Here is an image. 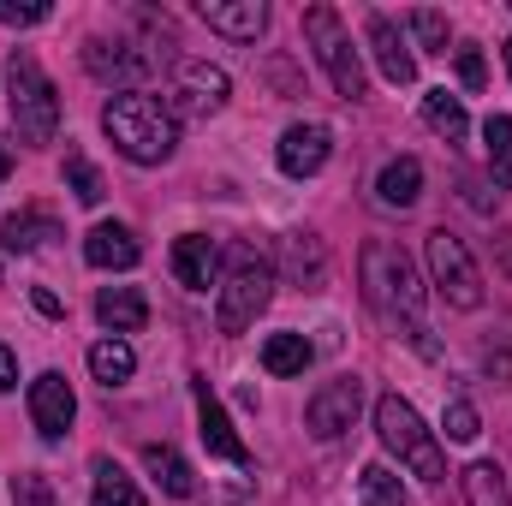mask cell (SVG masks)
<instances>
[{"label":"cell","mask_w":512,"mask_h":506,"mask_svg":"<svg viewBox=\"0 0 512 506\" xmlns=\"http://www.w3.org/2000/svg\"><path fill=\"white\" fill-rule=\"evenodd\" d=\"M102 131L114 137V149H120L126 161L161 167V161L173 155V143H179V114H173L167 102L143 96V90H126V96H114V102L102 108Z\"/></svg>","instance_id":"cell-1"},{"label":"cell","mask_w":512,"mask_h":506,"mask_svg":"<svg viewBox=\"0 0 512 506\" xmlns=\"http://www.w3.org/2000/svg\"><path fill=\"white\" fill-rule=\"evenodd\" d=\"M364 298L382 310L387 322H405V334L417 340V352H435L429 328H423V286H417V274H411V262H405L399 245H387V239L364 245Z\"/></svg>","instance_id":"cell-2"},{"label":"cell","mask_w":512,"mask_h":506,"mask_svg":"<svg viewBox=\"0 0 512 506\" xmlns=\"http://www.w3.org/2000/svg\"><path fill=\"white\" fill-rule=\"evenodd\" d=\"M274 298V262L256 251L251 239L227 251V280H221V298H215V328L221 334H245L256 316L268 310Z\"/></svg>","instance_id":"cell-3"},{"label":"cell","mask_w":512,"mask_h":506,"mask_svg":"<svg viewBox=\"0 0 512 506\" xmlns=\"http://www.w3.org/2000/svg\"><path fill=\"white\" fill-rule=\"evenodd\" d=\"M376 435H382V447L405 465V471H417V477H429V483L447 477V459H441L435 435L423 429V417H417L399 393H382V399H376Z\"/></svg>","instance_id":"cell-4"},{"label":"cell","mask_w":512,"mask_h":506,"mask_svg":"<svg viewBox=\"0 0 512 506\" xmlns=\"http://www.w3.org/2000/svg\"><path fill=\"white\" fill-rule=\"evenodd\" d=\"M6 108H12V126H18L24 143H54L60 96H54V84L42 78V66L30 54H12V66H6Z\"/></svg>","instance_id":"cell-5"},{"label":"cell","mask_w":512,"mask_h":506,"mask_svg":"<svg viewBox=\"0 0 512 506\" xmlns=\"http://www.w3.org/2000/svg\"><path fill=\"white\" fill-rule=\"evenodd\" d=\"M304 36H310L322 72H328L334 96L358 102V96H364V60H358V48H352V36H346L340 12H334V6H310V12H304Z\"/></svg>","instance_id":"cell-6"},{"label":"cell","mask_w":512,"mask_h":506,"mask_svg":"<svg viewBox=\"0 0 512 506\" xmlns=\"http://www.w3.org/2000/svg\"><path fill=\"white\" fill-rule=\"evenodd\" d=\"M429 280H435V292L453 304V310H477L483 304V268L471 262V251H465V239H453L447 227L441 233H429Z\"/></svg>","instance_id":"cell-7"},{"label":"cell","mask_w":512,"mask_h":506,"mask_svg":"<svg viewBox=\"0 0 512 506\" xmlns=\"http://www.w3.org/2000/svg\"><path fill=\"white\" fill-rule=\"evenodd\" d=\"M358 405H364L358 376L328 381V387H316V393H310V405H304V429H310L316 441H340V435L358 423Z\"/></svg>","instance_id":"cell-8"},{"label":"cell","mask_w":512,"mask_h":506,"mask_svg":"<svg viewBox=\"0 0 512 506\" xmlns=\"http://www.w3.org/2000/svg\"><path fill=\"white\" fill-rule=\"evenodd\" d=\"M72 417H78L72 381L60 376V370H42V376L30 381V423H36V435H42V441H66Z\"/></svg>","instance_id":"cell-9"},{"label":"cell","mask_w":512,"mask_h":506,"mask_svg":"<svg viewBox=\"0 0 512 506\" xmlns=\"http://www.w3.org/2000/svg\"><path fill=\"white\" fill-rule=\"evenodd\" d=\"M227 90H233L227 72L209 66V60H179V66H173V96H179L185 114H203V120L221 114V108H227Z\"/></svg>","instance_id":"cell-10"},{"label":"cell","mask_w":512,"mask_h":506,"mask_svg":"<svg viewBox=\"0 0 512 506\" xmlns=\"http://www.w3.org/2000/svg\"><path fill=\"white\" fill-rule=\"evenodd\" d=\"M328 155H334V131L316 126V120L286 126V131H280V149H274V161H280V173H286V179H310V173H322V167H328Z\"/></svg>","instance_id":"cell-11"},{"label":"cell","mask_w":512,"mask_h":506,"mask_svg":"<svg viewBox=\"0 0 512 506\" xmlns=\"http://www.w3.org/2000/svg\"><path fill=\"white\" fill-rule=\"evenodd\" d=\"M84 66H90V78L114 84L120 96L137 90V84L149 78V54H137L131 42H102V36H90V42H84Z\"/></svg>","instance_id":"cell-12"},{"label":"cell","mask_w":512,"mask_h":506,"mask_svg":"<svg viewBox=\"0 0 512 506\" xmlns=\"http://www.w3.org/2000/svg\"><path fill=\"white\" fill-rule=\"evenodd\" d=\"M197 387V435H203V447H209V459H227V465H251V447L239 441V429L227 423V411H221V399L209 393V381H191Z\"/></svg>","instance_id":"cell-13"},{"label":"cell","mask_w":512,"mask_h":506,"mask_svg":"<svg viewBox=\"0 0 512 506\" xmlns=\"http://www.w3.org/2000/svg\"><path fill=\"white\" fill-rule=\"evenodd\" d=\"M197 18L209 30H221L227 42H256L268 30V6L262 0H197Z\"/></svg>","instance_id":"cell-14"},{"label":"cell","mask_w":512,"mask_h":506,"mask_svg":"<svg viewBox=\"0 0 512 506\" xmlns=\"http://www.w3.org/2000/svg\"><path fill=\"white\" fill-rule=\"evenodd\" d=\"M370 48H376V66H382L387 84H417V60H411V48H405V36H399V24L393 18H370Z\"/></svg>","instance_id":"cell-15"},{"label":"cell","mask_w":512,"mask_h":506,"mask_svg":"<svg viewBox=\"0 0 512 506\" xmlns=\"http://www.w3.org/2000/svg\"><path fill=\"white\" fill-rule=\"evenodd\" d=\"M137 256H143V245H137V233L120 227V221H102L84 239V262L90 268H137Z\"/></svg>","instance_id":"cell-16"},{"label":"cell","mask_w":512,"mask_h":506,"mask_svg":"<svg viewBox=\"0 0 512 506\" xmlns=\"http://www.w3.org/2000/svg\"><path fill=\"white\" fill-rule=\"evenodd\" d=\"M215 268H221L215 239H203V233H185V239L173 245V274H179V286H191V292H209V286H215Z\"/></svg>","instance_id":"cell-17"},{"label":"cell","mask_w":512,"mask_h":506,"mask_svg":"<svg viewBox=\"0 0 512 506\" xmlns=\"http://www.w3.org/2000/svg\"><path fill=\"white\" fill-rule=\"evenodd\" d=\"M96 322H102L108 334H137V328L149 322V298H143L137 286H102V292H96Z\"/></svg>","instance_id":"cell-18"},{"label":"cell","mask_w":512,"mask_h":506,"mask_svg":"<svg viewBox=\"0 0 512 506\" xmlns=\"http://www.w3.org/2000/svg\"><path fill=\"white\" fill-rule=\"evenodd\" d=\"M143 471H149V477H155V489H161V495H173V501H191V495H197L191 465H185L173 447H161V441H149V447H143Z\"/></svg>","instance_id":"cell-19"},{"label":"cell","mask_w":512,"mask_h":506,"mask_svg":"<svg viewBox=\"0 0 512 506\" xmlns=\"http://www.w3.org/2000/svg\"><path fill=\"white\" fill-rule=\"evenodd\" d=\"M376 197H382L387 209H411V203L423 197V161H417V155L387 161L382 179H376Z\"/></svg>","instance_id":"cell-20"},{"label":"cell","mask_w":512,"mask_h":506,"mask_svg":"<svg viewBox=\"0 0 512 506\" xmlns=\"http://www.w3.org/2000/svg\"><path fill=\"white\" fill-rule=\"evenodd\" d=\"M286 280L304 286V292H316L328 280V256H322V239L316 233H292L286 239Z\"/></svg>","instance_id":"cell-21"},{"label":"cell","mask_w":512,"mask_h":506,"mask_svg":"<svg viewBox=\"0 0 512 506\" xmlns=\"http://www.w3.org/2000/svg\"><path fill=\"white\" fill-rule=\"evenodd\" d=\"M42 239H60V227H54L48 215H6V221H0V251L6 256L36 251Z\"/></svg>","instance_id":"cell-22"},{"label":"cell","mask_w":512,"mask_h":506,"mask_svg":"<svg viewBox=\"0 0 512 506\" xmlns=\"http://www.w3.org/2000/svg\"><path fill=\"white\" fill-rule=\"evenodd\" d=\"M262 370H268V376H304V370H310V340H304V334H268Z\"/></svg>","instance_id":"cell-23"},{"label":"cell","mask_w":512,"mask_h":506,"mask_svg":"<svg viewBox=\"0 0 512 506\" xmlns=\"http://www.w3.org/2000/svg\"><path fill=\"white\" fill-rule=\"evenodd\" d=\"M465 501L471 506H512V489L507 477H501V465H489V459H477V465H465Z\"/></svg>","instance_id":"cell-24"},{"label":"cell","mask_w":512,"mask_h":506,"mask_svg":"<svg viewBox=\"0 0 512 506\" xmlns=\"http://www.w3.org/2000/svg\"><path fill=\"white\" fill-rule=\"evenodd\" d=\"M131 370H137V352H131L126 340H96V346H90V376L102 381V387L131 381Z\"/></svg>","instance_id":"cell-25"},{"label":"cell","mask_w":512,"mask_h":506,"mask_svg":"<svg viewBox=\"0 0 512 506\" xmlns=\"http://www.w3.org/2000/svg\"><path fill=\"white\" fill-rule=\"evenodd\" d=\"M90 506H143V489L131 483L114 459H96V489H90Z\"/></svg>","instance_id":"cell-26"},{"label":"cell","mask_w":512,"mask_h":506,"mask_svg":"<svg viewBox=\"0 0 512 506\" xmlns=\"http://www.w3.org/2000/svg\"><path fill=\"white\" fill-rule=\"evenodd\" d=\"M423 120H429V131H441L447 143H459V137L471 131L465 102H459V96H447V90H429V96H423Z\"/></svg>","instance_id":"cell-27"},{"label":"cell","mask_w":512,"mask_h":506,"mask_svg":"<svg viewBox=\"0 0 512 506\" xmlns=\"http://www.w3.org/2000/svg\"><path fill=\"white\" fill-rule=\"evenodd\" d=\"M483 143H489V167H495V185L512 191V114H489L483 126Z\"/></svg>","instance_id":"cell-28"},{"label":"cell","mask_w":512,"mask_h":506,"mask_svg":"<svg viewBox=\"0 0 512 506\" xmlns=\"http://www.w3.org/2000/svg\"><path fill=\"white\" fill-rule=\"evenodd\" d=\"M358 495H364V506H405V483L387 465H364L358 471Z\"/></svg>","instance_id":"cell-29"},{"label":"cell","mask_w":512,"mask_h":506,"mask_svg":"<svg viewBox=\"0 0 512 506\" xmlns=\"http://www.w3.org/2000/svg\"><path fill=\"white\" fill-rule=\"evenodd\" d=\"M66 185H72V197H78V203H90V209L108 197V191H102V173H96L84 155H66Z\"/></svg>","instance_id":"cell-30"},{"label":"cell","mask_w":512,"mask_h":506,"mask_svg":"<svg viewBox=\"0 0 512 506\" xmlns=\"http://www.w3.org/2000/svg\"><path fill=\"white\" fill-rule=\"evenodd\" d=\"M411 30H417V42H423L429 54H447V36H453V24H447V12H435V6H423V12H411Z\"/></svg>","instance_id":"cell-31"},{"label":"cell","mask_w":512,"mask_h":506,"mask_svg":"<svg viewBox=\"0 0 512 506\" xmlns=\"http://www.w3.org/2000/svg\"><path fill=\"white\" fill-rule=\"evenodd\" d=\"M441 429H447V441H477V435H483L477 405H471V399H453V405H447V417H441Z\"/></svg>","instance_id":"cell-32"},{"label":"cell","mask_w":512,"mask_h":506,"mask_svg":"<svg viewBox=\"0 0 512 506\" xmlns=\"http://www.w3.org/2000/svg\"><path fill=\"white\" fill-rule=\"evenodd\" d=\"M12 501L18 506H54V483L42 471H18L12 477Z\"/></svg>","instance_id":"cell-33"},{"label":"cell","mask_w":512,"mask_h":506,"mask_svg":"<svg viewBox=\"0 0 512 506\" xmlns=\"http://www.w3.org/2000/svg\"><path fill=\"white\" fill-rule=\"evenodd\" d=\"M48 18V0H0V24H42Z\"/></svg>","instance_id":"cell-34"},{"label":"cell","mask_w":512,"mask_h":506,"mask_svg":"<svg viewBox=\"0 0 512 506\" xmlns=\"http://www.w3.org/2000/svg\"><path fill=\"white\" fill-rule=\"evenodd\" d=\"M483 78H489L483 54H477V48H465V54H459V84H465V90H483Z\"/></svg>","instance_id":"cell-35"},{"label":"cell","mask_w":512,"mask_h":506,"mask_svg":"<svg viewBox=\"0 0 512 506\" xmlns=\"http://www.w3.org/2000/svg\"><path fill=\"white\" fill-rule=\"evenodd\" d=\"M483 370H489L495 381H507V376H512V346H501V352L489 346V352H483Z\"/></svg>","instance_id":"cell-36"},{"label":"cell","mask_w":512,"mask_h":506,"mask_svg":"<svg viewBox=\"0 0 512 506\" xmlns=\"http://www.w3.org/2000/svg\"><path fill=\"white\" fill-rule=\"evenodd\" d=\"M6 387H18V358L0 346V393H6Z\"/></svg>","instance_id":"cell-37"},{"label":"cell","mask_w":512,"mask_h":506,"mask_svg":"<svg viewBox=\"0 0 512 506\" xmlns=\"http://www.w3.org/2000/svg\"><path fill=\"white\" fill-rule=\"evenodd\" d=\"M495 245H501V262H507V274H512V233H501Z\"/></svg>","instance_id":"cell-38"},{"label":"cell","mask_w":512,"mask_h":506,"mask_svg":"<svg viewBox=\"0 0 512 506\" xmlns=\"http://www.w3.org/2000/svg\"><path fill=\"white\" fill-rule=\"evenodd\" d=\"M6 173H12V149L0 143V185H6Z\"/></svg>","instance_id":"cell-39"},{"label":"cell","mask_w":512,"mask_h":506,"mask_svg":"<svg viewBox=\"0 0 512 506\" xmlns=\"http://www.w3.org/2000/svg\"><path fill=\"white\" fill-rule=\"evenodd\" d=\"M507 78H512V42H507Z\"/></svg>","instance_id":"cell-40"}]
</instances>
